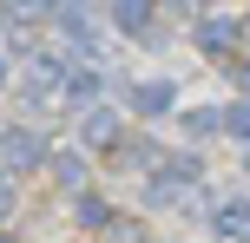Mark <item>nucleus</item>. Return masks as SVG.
<instances>
[{"label":"nucleus","instance_id":"39448f33","mask_svg":"<svg viewBox=\"0 0 250 243\" xmlns=\"http://www.w3.org/2000/svg\"><path fill=\"white\" fill-rule=\"evenodd\" d=\"M46 151H53V145L40 138L33 125H0V171H7V178L40 171V165H46Z\"/></svg>","mask_w":250,"mask_h":243},{"label":"nucleus","instance_id":"a211bd4d","mask_svg":"<svg viewBox=\"0 0 250 243\" xmlns=\"http://www.w3.org/2000/svg\"><path fill=\"white\" fill-rule=\"evenodd\" d=\"M237 79H244V92H250V59H237Z\"/></svg>","mask_w":250,"mask_h":243},{"label":"nucleus","instance_id":"7ed1b4c3","mask_svg":"<svg viewBox=\"0 0 250 243\" xmlns=\"http://www.w3.org/2000/svg\"><path fill=\"white\" fill-rule=\"evenodd\" d=\"M191 39H198V53H211L217 66H237V53H244V13H198V20H191Z\"/></svg>","mask_w":250,"mask_h":243},{"label":"nucleus","instance_id":"1a4fd4ad","mask_svg":"<svg viewBox=\"0 0 250 243\" xmlns=\"http://www.w3.org/2000/svg\"><path fill=\"white\" fill-rule=\"evenodd\" d=\"M53 26L73 39V59H79V53H99V13H86V7H53Z\"/></svg>","mask_w":250,"mask_h":243},{"label":"nucleus","instance_id":"412c9836","mask_svg":"<svg viewBox=\"0 0 250 243\" xmlns=\"http://www.w3.org/2000/svg\"><path fill=\"white\" fill-rule=\"evenodd\" d=\"M244 171H250V145H244Z\"/></svg>","mask_w":250,"mask_h":243},{"label":"nucleus","instance_id":"aec40b11","mask_svg":"<svg viewBox=\"0 0 250 243\" xmlns=\"http://www.w3.org/2000/svg\"><path fill=\"white\" fill-rule=\"evenodd\" d=\"M0 33H7V7H0Z\"/></svg>","mask_w":250,"mask_h":243},{"label":"nucleus","instance_id":"0eeeda50","mask_svg":"<svg viewBox=\"0 0 250 243\" xmlns=\"http://www.w3.org/2000/svg\"><path fill=\"white\" fill-rule=\"evenodd\" d=\"M204 224H211L217 243H250V197H217L204 210Z\"/></svg>","mask_w":250,"mask_h":243},{"label":"nucleus","instance_id":"20e7f679","mask_svg":"<svg viewBox=\"0 0 250 243\" xmlns=\"http://www.w3.org/2000/svg\"><path fill=\"white\" fill-rule=\"evenodd\" d=\"M125 112H132V118H165V112H178V79H171V73H138L132 86H125Z\"/></svg>","mask_w":250,"mask_h":243},{"label":"nucleus","instance_id":"9b49d317","mask_svg":"<svg viewBox=\"0 0 250 243\" xmlns=\"http://www.w3.org/2000/svg\"><path fill=\"white\" fill-rule=\"evenodd\" d=\"M99 92H105V73H99V66H86V59H79V66H73V86H66V112H79V118H86L92 105H105Z\"/></svg>","mask_w":250,"mask_h":243},{"label":"nucleus","instance_id":"f03ea898","mask_svg":"<svg viewBox=\"0 0 250 243\" xmlns=\"http://www.w3.org/2000/svg\"><path fill=\"white\" fill-rule=\"evenodd\" d=\"M198 191H204V158L198 151H165L151 178H138V197L151 210H198Z\"/></svg>","mask_w":250,"mask_h":243},{"label":"nucleus","instance_id":"dca6fc26","mask_svg":"<svg viewBox=\"0 0 250 243\" xmlns=\"http://www.w3.org/2000/svg\"><path fill=\"white\" fill-rule=\"evenodd\" d=\"M7 217H13V178L0 171V224H7Z\"/></svg>","mask_w":250,"mask_h":243},{"label":"nucleus","instance_id":"9d476101","mask_svg":"<svg viewBox=\"0 0 250 243\" xmlns=\"http://www.w3.org/2000/svg\"><path fill=\"white\" fill-rule=\"evenodd\" d=\"M46 171H53V184H60V191H86V178H92V158L79 151V145H60V151H46Z\"/></svg>","mask_w":250,"mask_h":243},{"label":"nucleus","instance_id":"4468645a","mask_svg":"<svg viewBox=\"0 0 250 243\" xmlns=\"http://www.w3.org/2000/svg\"><path fill=\"white\" fill-rule=\"evenodd\" d=\"M178 131H185V138H217V131H224V105H191V112H178Z\"/></svg>","mask_w":250,"mask_h":243},{"label":"nucleus","instance_id":"f8f14e48","mask_svg":"<svg viewBox=\"0 0 250 243\" xmlns=\"http://www.w3.org/2000/svg\"><path fill=\"white\" fill-rule=\"evenodd\" d=\"M105 20H112L125 39H145L151 26H158V7H151V0H119V7H105Z\"/></svg>","mask_w":250,"mask_h":243},{"label":"nucleus","instance_id":"6e6552de","mask_svg":"<svg viewBox=\"0 0 250 243\" xmlns=\"http://www.w3.org/2000/svg\"><path fill=\"white\" fill-rule=\"evenodd\" d=\"M158 158H165V145H158V138H138V131H125L119 151L105 158V165H112V171H132V178H151V171H158Z\"/></svg>","mask_w":250,"mask_h":243},{"label":"nucleus","instance_id":"f3484780","mask_svg":"<svg viewBox=\"0 0 250 243\" xmlns=\"http://www.w3.org/2000/svg\"><path fill=\"white\" fill-rule=\"evenodd\" d=\"M7 79H13V53H0V92H7Z\"/></svg>","mask_w":250,"mask_h":243},{"label":"nucleus","instance_id":"6ab92c4d","mask_svg":"<svg viewBox=\"0 0 250 243\" xmlns=\"http://www.w3.org/2000/svg\"><path fill=\"white\" fill-rule=\"evenodd\" d=\"M0 243H20V237H13V230H0Z\"/></svg>","mask_w":250,"mask_h":243},{"label":"nucleus","instance_id":"2eb2a0df","mask_svg":"<svg viewBox=\"0 0 250 243\" xmlns=\"http://www.w3.org/2000/svg\"><path fill=\"white\" fill-rule=\"evenodd\" d=\"M224 138L250 145V99H230V105H224Z\"/></svg>","mask_w":250,"mask_h":243},{"label":"nucleus","instance_id":"423d86ee","mask_svg":"<svg viewBox=\"0 0 250 243\" xmlns=\"http://www.w3.org/2000/svg\"><path fill=\"white\" fill-rule=\"evenodd\" d=\"M125 131H132V125H125V112H119V105H92V112L79 118V151H92V158L105 165V158L119 151V138H125Z\"/></svg>","mask_w":250,"mask_h":243},{"label":"nucleus","instance_id":"f257e3e1","mask_svg":"<svg viewBox=\"0 0 250 243\" xmlns=\"http://www.w3.org/2000/svg\"><path fill=\"white\" fill-rule=\"evenodd\" d=\"M20 66V105L26 112H66V86H73V46H26L13 53Z\"/></svg>","mask_w":250,"mask_h":243},{"label":"nucleus","instance_id":"ddd939ff","mask_svg":"<svg viewBox=\"0 0 250 243\" xmlns=\"http://www.w3.org/2000/svg\"><path fill=\"white\" fill-rule=\"evenodd\" d=\"M73 217H79V230H92V237H105V230H112V224H119V210L105 204L99 191H79V197H73Z\"/></svg>","mask_w":250,"mask_h":243}]
</instances>
